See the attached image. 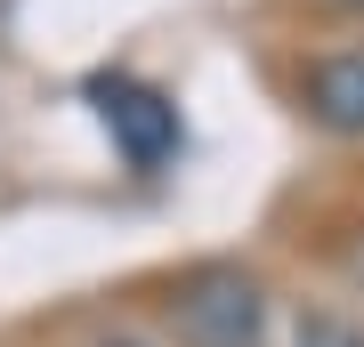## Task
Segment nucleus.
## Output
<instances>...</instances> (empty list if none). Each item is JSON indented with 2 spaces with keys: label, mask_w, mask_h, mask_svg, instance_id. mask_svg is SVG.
Segmentation results:
<instances>
[{
  "label": "nucleus",
  "mask_w": 364,
  "mask_h": 347,
  "mask_svg": "<svg viewBox=\"0 0 364 347\" xmlns=\"http://www.w3.org/2000/svg\"><path fill=\"white\" fill-rule=\"evenodd\" d=\"M162 323L178 347H267V283L251 267H235V258H203V267H186L178 283L162 299Z\"/></svg>",
  "instance_id": "nucleus-1"
},
{
  "label": "nucleus",
  "mask_w": 364,
  "mask_h": 347,
  "mask_svg": "<svg viewBox=\"0 0 364 347\" xmlns=\"http://www.w3.org/2000/svg\"><path fill=\"white\" fill-rule=\"evenodd\" d=\"M299 105H308V121L324 129V138H364V49H324L308 57V73H299Z\"/></svg>",
  "instance_id": "nucleus-3"
},
{
  "label": "nucleus",
  "mask_w": 364,
  "mask_h": 347,
  "mask_svg": "<svg viewBox=\"0 0 364 347\" xmlns=\"http://www.w3.org/2000/svg\"><path fill=\"white\" fill-rule=\"evenodd\" d=\"M90 105H97V121H105V138L122 145V162L130 170H162L170 154H178V105H170L162 89H146V81L130 73H97L90 81Z\"/></svg>",
  "instance_id": "nucleus-2"
},
{
  "label": "nucleus",
  "mask_w": 364,
  "mask_h": 347,
  "mask_svg": "<svg viewBox=\"0 0 364 347\" xmlns=\"http://www.w3.org/2000/svg\"><path fill=\"white\" fill-rule=\"evenodd\" d=\"M291 347H364V323H356V315L316 307V315H299V323H291Z\"/></svg>",
  "instance_id": "nucleus-4"
},
{
  "label": "nucleus",
  "mask_w": 364,
  "mask_h": 347,
  "mask_svg": "<svg viewBox=\"0 0 364 347\" xmlns=\"http://www.w3.org/2000/svg\"><path fill=\"white\" fill-rule=\"evenodd\" d=\"M356 275H364V250H356Z\"/></svg>",
  "instance_id": "nucleus-7"
},
{
  "label": "nucleus",
  "mask_w": 364,
  "mask_h": 347,
  "mask_svg": "<svg viewBox=\"0 0 364 347\" xmlns=\"http://www.w3.org/2000/svg\"><path fill=\"white\" fill-rule=\"evenodd\" d=\"M340 9H364V0H340Z\"/></svg>",
  "instance_id": "nucleus-6"
},
{
  "label": "nucleus",
  "mask_w": 364,
  "mask_h": 347,
  "mask_svg": "<svg viewBox=\"0 0 364 347\" xmlns=\"http://www.w3.org/2000/svg\"><path fill=\"white\" fill-rule=\"evenodd\" d=\"M97 347H138V339H97Z\"/></svg>",
  "instance_id": "nucleus-5"
}]
</instances>
